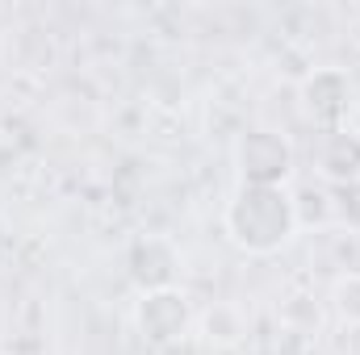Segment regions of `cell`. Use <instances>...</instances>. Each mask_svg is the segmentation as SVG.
Masks as SVG:
<instances>
[{"instance_id": "6da1fadb", "label": "cell", "mask_w": 360, "mask_h": 355, "mask_svg": "<svg viewBox=\"0 0 360 355\" xmlns=\"http://www.w3.org/2000/svg\"><path fill=\"white\" fill-rule=\"evenodd\" d=\"M226 226H231L235 243H243L252 251H269L281 239H289L293 209L281 196V188H272V184H248L235 196V205L226 213Z\"/></svg>"}]
</instances>
